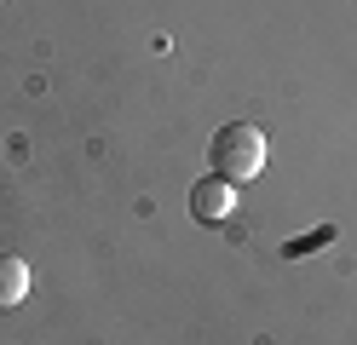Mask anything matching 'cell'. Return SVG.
I'll return each mask as SVG.
<instances>
[{
  "instance_id": "obj_1",
  "label": "cell",
  "mask_w": 357,
  "mask_h": 345,
  "mask_svg": "<svg viewBox=\"0 0 357 345\" xmlns=\"http://www.w3.org/2000/svg\"><path fill=\"white\" fill-rule=\"evenodd\" d=\"M265 161H271V138H265L254 121H225L213 138H208V167L231 184H248L265 173Z\"/></svg>"
},
{
  "instance_id": "obj_2",
  "label": "cell",
  "mask_w": 357,
  "mask_h": 345,
  "mask_svg": "<svg viewBox=\"0 0 357 345\" xmlns=\"http://www.w3.org/2000/svg\"><path fill=\"white\" fill-rule=\"evenodd\" d=\"M231 213H236V184H231V178L208 173V178L190 184V219H196V224H225Z\"/></svg>"
},
{
  "instance_id": "obj_3",
  "label": "cell",
  "mask_w": 357,
  "mask_h": 345,
  "mask_svg": "<svg viewBox=\"0 0 357 345\" xmlns=\"http://www.w3.org/2000/svg\"><path fill=\"white\" fill-rule=\"evenodd\" d=\"M24 293H29V265L17 253H0V311L24 305Z\"/></svg>"
}]
</instances>
